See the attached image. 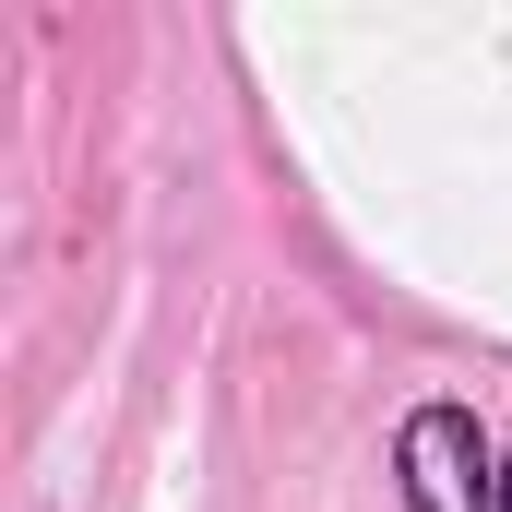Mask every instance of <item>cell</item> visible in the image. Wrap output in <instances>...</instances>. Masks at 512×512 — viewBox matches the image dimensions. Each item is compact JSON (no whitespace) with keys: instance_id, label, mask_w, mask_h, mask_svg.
<instances>
[{"instance_id":"6da1fadb","label":"cell","mask_w":512,"mask_h":512,"mask_svg":"<svg viewBox=\"0 0 512 512\" xmlns=\"http://www.w3.org/2000/svg\"><path fill=\"white\" fill-rule=\"evenodd\" d=\"M405 501L417 512H501L489 441H477L465 405H417V417H405Z\"/></svg>"},{"instance_id":"7a4b0ae2","label":"cell","mask_w":512,"mask_h":512,"mask_svg":"<svg viewBox=\"0 0 512 512\" xmlns=\"http://www.w3.org/2000/svg\"><path fill=\"white\" fill-rule=\"evenodd\" d=\"M501 512H512V465H501Z\"/></svg>"}]
</instances>
